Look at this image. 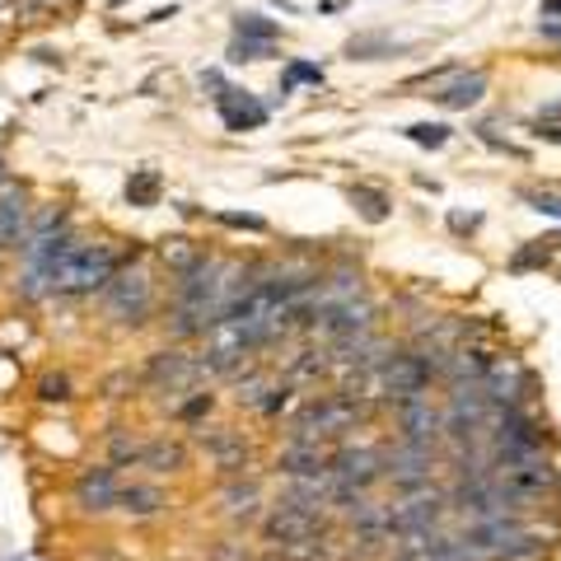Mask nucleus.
<instances>
[{"label": "nucleus", "mask_w": 561, "mask_h": 561, "mask_svg": "<svg viewBox=\"0 0 561 561\" xmlns=\"http://www.w3.org/2000/svg\"><path fill=\"white\" fill-rule=\"evenodd\" d=\"M202 375H206V365L183 356V351H160V356H150V365H146V383H150V389H169V393L197 389Z\"/></svg>", "instance_id": "20e7f679"}, {"label": "nucleus", "mask_w": 561, "mask_h": 561, "mask_svg": "<svg viewBox=\"0 0 561 561\" xmlns=\"http://www.w3.org/2000/svg\"><path fill=\"white\" fill-rule=\"evenodd\" d=\"M38 398H43V402H66V398H70V379H66V375H47V379L38 383Z\"/></svg>", "instance_id": "412c9836"}, {"label": "nucleus", "mask_w": 561, "mask_h": 561, "mask_svg": "<svg viewBox=\"0 0 561 561\" xmlns=\"http://www.w3.org/2000/svg\"><path fill=\"white\" fill-rule=\"evenodd\" d=\"M117 272H122V253L113 243L70 239V249L61 253L57 272H51V290L57 295H94V290H108V280Z\"/></svg>", "instance_id": "f257e3e1"}, {"label": "nucleus", "mask_w": 561, "mask_h": 561, "mask_svg": "<svg viewBox=\"0 0 561 561\" xmlns=\"http://www.w3.org/2000/svg\"><path fill=\"white\" fill-rule=\"evenodd\" d=\"M164 262H173V272H192L202 262V253L187 249V239H169L164 243Z\"/></svg>", "instance_id": "a211bd4d"}, {"label": "nucleus", "mask_w": 561, "mask_h": 561, "mask_svg": "<svg viewBox=\"0 0 561 561\" xmlns=\"http://www.w3.org/2000/svg\"><path fill=\"white\" fill-rule=\"evenodd\" d=\"M117 511H127V515H154V511H164V491L160 486H146V482L122 486Z\"/></svg>", "instance_id": "9b49d317"}, {"label": "nucleus", "mask_w": 561, "mask_h": 561, "mask_svg": "<svg viewBox=\"0 0 561 561\" xmlns=\"http://www.w3.org/2000/svg\"><path fill=\"white\" fill-rule=\"evenodd\" d=\"M127 202L131 206H154V202H160V173H154V169L131 173V179H127Z\"/></svg>", "instance_id": "4468645a"}, {"label": "nucleus", "mask_w": 561, "mask_h": 561, "mask_svg": "<svg viewBox=\"0 0 561 561\" xmlns=\"http://www.w3.org/2000/svg\"><path fill=\"white\" fill-rule=\"evenodd\" d=\"M216 113H220V122L230 131H253V127L267 122V108H262L249 90H220L216 94Z\"/></svg>", "instance_id": "6e6552de"}, {"label": "nucleus", "mask_w": 561, "mask_h": 561, "mask_svg": "<svg viewBox=\"0 0 561 561\" xmlns=\"http://www.w3.org/2000/svg\"><path fill=\"white\" fill-rule=\"evenodd\" d=\"M117 496H122V482H117L113 468H84L76 478V505L80 511L103 515V511H113L117 505Z\"/></svg>", "instance_id": "0eeeda50"}, {"label": "nucleus", "mask_w": 561, "mask_h": 561, "mask_svg": "<svg viewBox=\"0 0 561 561\" xmlns=\"http://www.w3.org/2000/svg\"><path fill=\"white\" fill-rule=\"evenodd\" d=\"M408 140H416V146H431V150H440L445 140H449V127H445V122H416V127H408Z\"/></svg>", "instance_id": "f3484780"}, {"label": "nucleus", "mask_w": 561, "mask_h": 561, "mask_svg": "<svg viewBox=\"0 0 561 561\" xmlns=\"http://www.w3.org/2000/svg\"><path fill=\"white\" fill-rule=\"evenodd\" d=\"M524 202H529L538 216H552L561 220V192H524Z\"/></svg>", "instance_id": "aec40b11"}, {"label": "nucleus", "mask_w": 561, "mask_h": 561, "mask_svg": "<svg viewBox=\"0 0 561 561\" xmlns=\"http://www.w3.org/2000/svg\"><path fill=\"white\" fill-rule=\"evenodd\" d=\"M202 412H210V393H197L192 402H183V408H179V416H183V421H197Z\"/></svg>", "instance_id": "b1692460"}, {"label": "nucleus", "mask_w": 561, "mask_h": 561, "mask_svg": "<svg viewBox=\"0 0 561 561\" xmlns=\"http://www.w3.org/2000/svg\"><path fill=\"white\" fill-rule=\"evenodd\" d=\"M561 14V0H542V20H557Z\"/></svg>", "instance_id": "bb28decb"}, {"label": "nucleus", "mask_w": 561, "mask_h": 561, "mask_svg": "<svg viewBox=\"0 0 561 561\" xmlns=\"http://www.w3.org/2000/svg\"><path fill=\"white\" fill-rule=\"evenodd\" d=\"M140 463L154 468V472H179L187 463V454H183V445H173V440H150L146 454H140Z\"/></svg>", "instance_id": "f8f14e48"}, {"label": "nucleus", "mask_w": 561, "mask_h": 561, "mask_svg": "<svg viewBox=\"0 0 561 561\" xmlns=\"http://www.w3.org/2000/svg\"><path fill=\"white\" fill-rule=\"evenodd\" d=\"M351 206H356V210H360V216L370 220V225L389 220V197H383L379 187H365V183H356V187H351Z\"/></svg>", "instance_id": "ddd939ff"}, {"label": "nucleus", "mask_w": 561, "mask_h": 561, "mask_svg": "<svg viewBox=\"0 0 561 561\" xmlns=\"http://www.w3.org/2000/svg\"><path fill=\"white\" fill-rule=\"evenodd\" d=\"M524 383H529V370H524L519 360H511V356H496L486 365V375H482V393L496 402V408H519Z\"/></svg>", "instance_id": "39448f33"}, {"label": "nucleus", "mask_w": 561, "mask_h": 561, "mask_svg": "<svg viewBox=\"0 0 561 561\" xmlns=\"http://www.w3.org/2000/svg\"><path fill=\"white\" fill-rule=\"evenodd\" d=\"M538 33H542V38H552V43H561V24H548V20H542Z\"/></svg>", "instance_id": "a878e982"}, {"label": "nucleus", "mask_w": 561, "mask_h": 561, "mask_svg": "<svg viewBox=\"0 0 561 561\" xmlns=\"http://www.w3.org/2000/svg\"><path fill=\"white\" fill-rule=\"evenodd\" d=\"M28 234V197L24 187L0 192V249H20Z\"/></svg>", "instance_id": "1a4fd4ad"}, {"label": "nucleus", "mask_w": 561, "mask_h": 561, "mask_svg": "<svg viewBox=\"0 0 561 561\" xmlns=\"http://www.w3.org/2000/svg\"><path fill=\"white\" fill-rule=\"evenodd\" d=\"M276 24L262 20V14H234V38H249V43H276Z\"/></svg>", "instance_id": "2eb2a0df"}, {"label": "nucleus", "mask_w": 561, "mask_h": 561, "mask_svg": "<svg viewBox=\"0 0 561 561\" xmlns=\"http://www.w3.org/2000/svg\"><path fill=\"white\" fill-rule=\"evenodd\" d=\"M449 225L463 234V230H472V225H478V216H449Z\"/></svg>", "instance_id": "393cba45"}, {"label": "nucleus", "mask_w": 561, "mask_h": 561, "mask_svg": "<svg viewBox=\"0 0 561 561\" xmlns=\"http://www.w3.org/2000/svg\"><path fill=\"white\" fill-rule=\"evenodd\" d=\"M262 57H272V43H249V38L230 43V61H262Z\"/></svg>", "instance_id": "6ab92c4d"}, {"label": "nucleus", "mask_w": 561, "mask_h": 561, "mask_svg": "<svg viewBox=\"0 0 561 561\" xmlns=\"http://www.w3.org/2000/svg\"><path fill=\"white\" fill-rule=\"evenodd\" d=\"M542 117H561V103H548V108H542Z\"/></svg>", "instance_id": "cd10ccee"}, {"label": "nucleus", "mask_w": 561, "mask_h": 561, "mask_svg": "<svg viewBox=\"0 0 561 561\" xmlns=\"http://www.w3.org/2000/svg\"><path fill=\"white\" fill-rule=\"evenodd\" d=\"M398 431L408 445H426L445 431V412L431 408V398H412V402H398Z\"/></svg>", "instance_id": "423d86ee"}, {"label": "nucleus", "mask_w": 561, "mask_h": 561, "mask_svg": "<svg viewBox=\"0 0 561 561\" xmlns=\"http://www.w3.org/2000/svg\"><path fill=\"white\" fill-rule=\"evenodd\" d=\"M360 416H365L360 398L337 393V398H319V402H309V408L300 412V421H295V431H300L305 440H313V435H337V431H351Z\"/></svg>", "instance_id": "7ed1b4c3"}, {"label": "nucleus", "mask_w": 561, "mask_h": 561, "mask_svg": "<svg viewBox=\"0 0 561 561\" xmlns=\"http://www.w3.org/2000/svg\"><path fill=\"white\" fill-rule=\"evenodd\" d=\"M300 80H313V84H319V80H323V70H319V66H309V61H290L286 80H280V90H290V84H300Z\"/></svg>", "instance_id": "4be33fe9"}, {"label": "nucleus", "mask_w": 561, "mask_h": 561, "mask_svg": "<svg viewBox=\"0 0 561 561\" xmlns=\"http://www.w3.org/2000/svg\"><path fill=\"white\" fill-rule=\"evenodd\" d=\"M225 511L253 519V511H257V486H230V491H225Z\"/></svg>", "instance_id": "dca6fc26"}, {"label": "nucleus", "mask_w": 561, "mask_h": 561, "mask_svg": "<svg viewBox=\"0 0 561 561\" xmlns=\"http://www.w3.org/2000/svg\"><path fill=\"white\" fill-rule=\"evenodd\" d=\"M103 305H108V313L117 323H146V313L154 305V286L146 272H117L108 280V290H103Z\"/></svg>", "instance_id": "f03ea898"}, {"label": "nucleus", "mask_w": 561, "mask_h": 561, "mask_svg": "<svg viewBox=\"0 0 561 561\" xmlns=\"http://www.w3.org/2000/svg\"><path fill=\"white\" fill-rule=\"evenodd\" d=\"M220 225H234V230H267L257 216H234V210H220Z\"/></svg>", "instance_id": "5701e85b"}, {"label": "nucleus", "mask_w": 561, "mask_h": 561, "mask_svg": "<svg viewBox=\"0 0 561 561\" xmlns=\"http://www.w3.org/2000/svg\"><path fill=\"white\" fill-rule=\"evenodd\" d=\"M482 94H486V70H472V76H459L454 84H445V90L435 94V103L449 113H459V108H472Z\"/></svg>", "instance_id": "9d476101"}]
</instances>
